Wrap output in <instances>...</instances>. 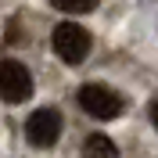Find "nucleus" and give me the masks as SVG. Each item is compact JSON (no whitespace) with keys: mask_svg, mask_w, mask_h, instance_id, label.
Here are the masks:
<instances>
[{"mask_svg":"<svg viewBox=\"0 0 158 158\" xmlns=\"http://www.w3.org/2000/svg\"><path fill=\"white\" fill-rule=\"evenodd\" d=\"M79 108L86 111L90 118L111 122V118H118L126 111V101H122V94H115L104 83H86V86H79Z\"/></svg>","mask_w":158,"mask_h":158,"instance_id":"obj_1","label":"nucleus"},{"mask_svg":"<svg viewBox=\"0 0 158 158\" xmlns=\"http://www.w3.org/2000/svg\"><path fill=\"white\" fill-rule=\"evenodd\" d=\"M54 54H58L65 65H79V61L90 54V32L76 22H61L54 25Z\"/></svg>","mask_w":158,"mask_h":158,"instance_id":"obj_2","label":"nucleus"},{"mask_svg":"<svg viewBox=\"0 0 158 158\" xmlns=\"http://www.w3.org/2000/svg\"><path fill=\"white\" fill-rule=\"evenodd\" d=\"M0 97L7 104H22V101L32 97V76L29 69L15 58H4L0 61Z\"/></svg>","mask_w":158,"mask_h":158,"instance_id":"obj_3","label":"nucleus"},{"mask_svg":"<svg viewBox=\"0 0 158 158\" xmlns=\"http://www.w3.org/2000/svg\"><path fill=\"white\" fill-rule=\"evenodd\" d=\"M61 133V115L54 108H36L25 118V140L32 148H50Z\"/></svg>","mask_w":158,"mask_h":158,"instance_id":"obj_4","label":"nucleus"},{"mask_svg":"<svg viewBox=\"0 0 158 158\" xmlns=\"http://www.w3.org/2000/svg\"><path fill=\"white\" fill-rule=\"evenodd\" d=\"M83 158H118V151L104 133H94V137L83 140Z\"/></svg>","mask_w":158,"mask_h":158,"instance_id":"obj_5","label":"nucleus"},{"mask_svg":"<svg viewBox=\"0 0 158 158\" xmlns=\"http://www.w3.org/2000/svg\"><path fill=\"white\" fill-rule=\"evenodd\" d=\"M58 11H65V15H86V11L97 7V0H50Z\"/></svg>","mask_w":158,"mask_h":158,"instance_id":"obj_6","label":"nucleus"},{"mask_svg":"<svg viewBox=\"0 0 158 158\" xmlns=\"http://www.w3.org/2000/svg\"><path fill=\"white\" fill-rule=\"evenodd\" d=\"M151 122H155V129H158V101L151 104Z\"/></svg>","mask_w":158,"mask_h":158,"instance_id":"obj_7","label":"nucleus"}]
</instances>
